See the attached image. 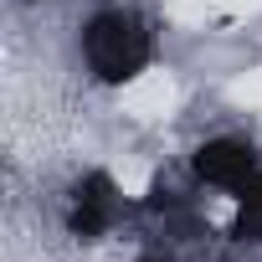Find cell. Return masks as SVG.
Listing matches in <instances>:
<instances>
[{"instance_id": "cell-2", "label": "cell", "mask_w": 262, "mask_h": 262, "mask_svg": "<svg viewBox=\"0 0 262 262\" xmlns=\"http://www.w3.org/2000/svg\"><path fill=\"white\" fill-rule=\"evenodd\" d=\"M257 170H262V155H257V144H252L247 134H236V128L206 134V139L195 144V155H190V175H195V185L221 190L226 201H236V195L257 180Z\"/></svg>"}, {"instance_id": "cell-1", "label": "cell", "mask_w": 262, "mask_h": 262, "mask_svg": "<svg viewBox=\"0 0 262 262\" xmlns=\"http://www.w3.org/2000/svg\"><path fill=\"white\" fill-rule=\"evenodd\" d=\"M160 57V36L144 11L134 6H103L77 31V62L98 88H134L149 77Z\"/></svg>"}, {"instance_id": "cell-3", "label": "cell", "mask_w": 262, "mask_h": 262, "mask_svg": "<svg viewBox=\"0 0 262 262\" xmlns=\"http://www.w3.org/2000/svg\"><path fill=\"white\" fill-rule=\"evenodd\" d=\"M231 236H236L242 247H262V170H257V180L231 201Z\"/></svg>"}]
</instances>
